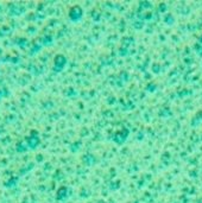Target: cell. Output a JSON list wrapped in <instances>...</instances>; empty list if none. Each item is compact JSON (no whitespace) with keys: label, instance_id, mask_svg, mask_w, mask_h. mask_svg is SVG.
I'll return each instance as SVG.
<instances>
[{"label":"cell","instance_id":"obj_1","mask_svg":"<svg viewBox=\"0 0 202 203\" xmlns=\"http://www.w3.org/2000/svg\"><path fill=\"white\" fill-rule=\"evenodd\" d=\"M25 144L27 145V147L31 150H35L39 145V134H38V131L36 129H31L30 132V135L26 137V141Z\"/></svg>","mask_w":202,"mask_h":203},{"label":"cell","instance_id":"obj_2","mask_svg":"<svg viewBox=\"0 0 202 203\" xmlns=\"http://www.w3.org/2000/svg\"><path fill=\"white\" fill-rule=\"evenodd\" d=\"M67 63V58L63 55H56V57L53 58V70L55 71H61L64 68V65Z\"/></svg>","mask_w":202,"mask_h":203}]
</instances>
